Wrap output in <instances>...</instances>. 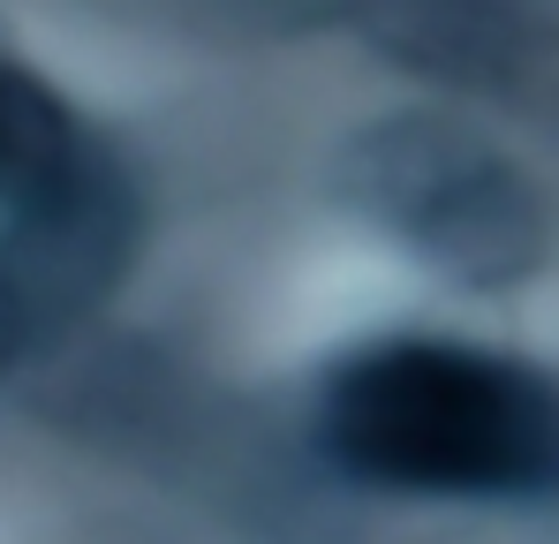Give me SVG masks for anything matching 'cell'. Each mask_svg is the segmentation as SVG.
Segmentation results:
<instances>
[{"instance_id":"obj_1","label":"cell","mask_w":559,"mask_h":544,"mask_svg":"<svg viewBox=\"0 0 559 544\" xmlns=\"http://www.w3.org/2000/svg\"><path fill=\"white\" fill-rule=\"evenodd\" d=\"M333 469L416 499H552L559 378L468 341H378L318 386Z\"/></svg>"},{"instance_id":"obj_2","label":"cell","mask_w":559,"mask_h":544,"mask_svg":"<svg viewBox=\"0 0 559 544\" xmlns=\"http://www.w3.org/2000/svg\"><path fill=\"white\" fill-rule=\"evenodd\" d=\"M129 220H121V189L98 167L76 189L8 212L0 227V370L15 356H31L69 310H84L106 272L121 265Z\"/></svg>"},{"instance_id":"obj_3","label":"cell","mask_w":559,"mask_h":544,"mask_svg":"<svg viewBox=\"0 0 559 544\" xmlns=\"http://www.w3.org/2000/svg\"><path fill=\"white\" fill-rule=\"evenodd\" d=\"M92 144L76 129V114L38 84L31 69H15L0 54V212H31L61 189H76L84 175H98Z\"/></svg>"}]
</instances>
